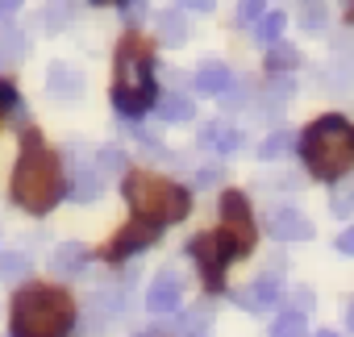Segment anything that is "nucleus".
Instances as JSON below:
<instances>
[{
  "label": "nucleus",
  "mask_w": 354,
  "mask_h": 337,
  "mask_svg": "<svg viewBox=\"0 0 354 337\" xmlns=\"http://www.w3.org/2000/svg\"><path fill=\"white\" fill-rule=\"evenodd\" d=\"M337 250H342V254H350V258H354V225H350V229H346V233H342V238H337Z\"/></svg>",
  "instance_id": "nucleus-32"
},
{
  "label": "nucleus",
  "mask_w": 354,
  "mask_h": 337,
  "mask_svg": "<svg viewBox=\"0 0 354 337\" xmlns=\"http://www.w3.org/2000/svg\"><path fill=\"white\" fill-rule=\"evenodd\" d=\"M283 21H288L283 13H267V17H259V30H254V38H259L263 46H267V42H275V38L283 34Z\"/></svg>",
  "instance_id": "nucleus-23"
},
{
  "label": "nucleus",
  "mask_w": 354,
  "mask_h": 337,
  "mask_svg": "<svg viewBox=\"0 0 354 337\" xmlns=\"http://www.w3.org/2000/svg\"><path fill=\"white\" fill-rule=\"evenodd\" d=\"M158 38H162L167 46H184V42H188V21H184L180 9L158 13Z\"/></svg>",
  "instance_id": "nucleus-17"
},
{
  "label": "nucleus",
  "mask_w": 354,
  "mask_h": 337,
  "mask_svg": "<svg viewBox=\"0 0 354 337\" xmlns=\"http://www.w3.org/2000/svg\"><path fill=\"white\" fill-rule=\"evenodd\" d=\"M350 329H354V308H350Z\"/></svg>",
  "instance_id": "nucleus-37"
},
{
  "label": "nucleus",
  "mask_w": 354,
  "mask_h": 337,
  "mask_svg": "<svg viewBox=\"0 0 354 337\" xmlns=\"http://www.w3.org/2000/svg\"><path fill=\"white\" fill-rule=\"evenodd\" d=\"M71 21V5H67V0H55V5L46 9V30H63Z\"/></svg>",
  "instance_id": "nucleus-26"
},
{
  "label": "nucleus",
  "mask_w": 354,
  "mask_h": 337,
  "mask_svg": "<svg viewBox=\"0 0 354 337\" xmlns=\"http://www.w3.org/2000/svg\"><path fill=\"white\" fill-rule=\"evenodd\" d=\"M279 291H283V279H279V275H259L238 300H242L250 312H263V308H271V304L279 300Z\"/></svg>",
  "instance_id": "nucleus-12"
},
{
  "label": "nucleus",
  "mask_w": 354,
  "mask_h": 337,
  "mask_svg": "<svg viewBox=\"0 0 354 337\" xmlns=\"http://www.w3.org/2000/svg\"><path fill=\"white\" fill-rule=\"evenodd\" d=\"M30 275V254H17V250H9V254H0V283H21Z\"/></svg>",
  "instance_id": "nucleus-20"
},
{
  "label": "nucleus",
  "mask_w": 354,
  "mask_h": 337,
  "mask_svg": "<svg viewBox=\"0 0 354 337\" xmlns=\"http://www.w3.org/2000/svg\"><path fill=\"white\" fill-rule=\"evenodd\" d=\"M192 258L201 262L205 283L217 291L221 287V275H225V262L234 258V250H230V242L221 233H201V238H192Z\"/></svg>",
  "instance_id": "nucleus-7"
},
{
  "label": "nucleus",
  "mask_w": 354,
  "mask_h": 337,
  "mask_svg": "<svg viewBox=\"0 0 354 337\" xmlns=\"http://www.w3.org/2000/svg\"><path fill=\"white\" fill-rule=\"evenodd\" d=\"M292 142H296V137H292L288 129H279V133H271V137L259 146V158H263V162H267V158H283V154L292 150Z\"/></svg>",
  "instance_id": "nucleus-22"
},
{
  "label": "nucleus",
  "mask_w": 354,
  "mask_h": 337,
  "mask_svg": "<svg viewBox=\"0 0 354 337\" xmlns=\"http://www.w3.org/2000/svg\"><path fill=\"white\" fill-rule=\"evenodd\" d=\"M154 100V75H150V59L138 46H121L117 55V84H113V108L121 117H138L146 113Z\"/></svg>",
  "instance_id": "nucleus-5"
},
{
  "label": "nucleus",
  "mask_w": 354,
  "mask_h": 337,
  "mask_svg": "<svg viewBox=\"0 0 354 337\" xmlns=\"http://www.w3.org/2000/svg\"><path fill=\"white\" fill-rule=\"evenodd\" d=\"M46 92L59 96V100H75V96L84 92V75H80L75 67H67V63H50V71H46Z\"/></svg>",
  "instance_id": "nucleus-10"
},
{
  "label": "nucleus",
  "mask_w": 354,
  "mask_h": 337,
  "mask_svg": "<svg viewBox=\"0 0 354 337\" xmlns=\"http://www.w3.org/2000/svg\"><path fill=\"white\" fill-rule=\"evenodd\" d=\"M21 100H17V92H13V84H5L0 79V113H9V108H17Z\"/></svg>",
  "instance_id": "nucleus-29"
},
{
  "label": "nucleus",
  "mask_w": 354,
  "mask_h": 337,
  "mask_svg": "<svg viewBox=\"0 0 354 337\" xmlns=\"http://www.w3.org/2000/svg\"><path fill=\"white\" fill-rule=\"evenodd\" d=\"M75 308L55 287H26L13 300V337H67Z\"/></svg>",
  "instance_id": "nucleus-3"
},
{
  "label": "nucleus",
  "mask_w": 354,
  "mask_h": 337,
  "mask_svg": "<svg viewBox=\"0 0 354 337\" xmlns=\"http://www.w3.org/2000/svg\"><path fill=\"white\" fill-rule=\"evenodd\" d=\"M96 171H100V175H117V171H125V150H117V146L100 150V158H96Z\"/></svg>",
  "instance_id": "nucleus-25"
},
{
  "label": "nucleus",
  "mask_w": 354,
  "mask_h": 337,
  "mask_svg": "<svg viewBox=\"0 0 354 337\" xmlns=\"http://www.w3.org/2000/svg\"><path fill=\"white\" fill-rule=\"evenodd\" d=\"M238 129L234 125H225V121H213V125H205L201 129V146H209V150H217V154H234L238 150Z\"/></svg>",
  "instance_id": "nucleus-13"
},
{
  "label": "nucleus",
  "mask_w": 354,
  "mask_h": 337,
  "mask_svg": "<svg viewBox=\"0 0 354 337\" xmlns=\"http://www.w3.org/2000/svg\"><path fill=\"white\" fill-rule=\"evenodd\" d=\"M180 5H188V9H201V13H209L217 0H180Z\"/></svg>",
  "instance_id": "nucleus-34"
},
{
  "label": "nucleus",
  "mask_w": 354,
  "mask_h": 337,
  "mask_svg": "<svg viewBox=\"0 0 354 337\" xmlns=\"http://www.w3.org/2000/svg\"><path fill=\"white\" fill-rule=\"evenodd\" d=\"M180 296H184L180 275H175V271H162V275L150 283V291H146V308H150V312H175V308H180Z\"/></svg>",
  "instance_id": "nucleus-9"
},
{
  "label": "nucleus",
  "mask_w": 354,
  "mask_h": 337,
  "mask_svg": "<svg viewBox=\"0 0 354 337\" xmlns=\"http://www.w3.org/2000/svg\"><path fill=\"white\" fill-rule=\"evenodd\" d=\"M26 50H30V42L21 30H13V26L0 30V63H17V59H26Z\"/></svg>",
  "instance_id": "nucleus-19"
},
{
  "label": "nucleus",
  "mask_w": 354,
  "mask_h": 337,
  "mask_svg": "<svg viewBox=\"0 0 354 337\" xmlns=\"http://www.w3.org/2000/svg\"><path fill=\"white\" fill-rule=\"evenodd\" d=\"M221 225H225L221 238L230 242L234 258H242V254L254 250L259 229H254V217H250V200H246L242 192H225V196H221Z\"/></svg>",
  "instance_id": "nucleus-6"
},
{
  "label": "nucleus",
  "mask_w": 354,
  "mask_h": 337,
  "mask_svg": "<svg viewBox=\"0 0 354 337\" xmlns=\"http://www.w3.org/2000/svg\"><path fill=\"white\" fill-rule=\"evenodd\" d=\"M271 337H304V312H283L271 329Z\"/></svg>",
  "instance_id": "nucleus-24"
},
{
  "label": "nucleus",
  "mask_w": 354,
  "mask_h": 337,
  "mask_svg": "<svg viewBox=\"0 0 354 337\" xmlns=\"http://www.w3.org/2000/svg\"><path fill=\"white\" fill-rule=\"evenodd\" d=\"M158 117H162V121H171V125L192 121V100H188V96H180V92H167V96L158 100Z\"/></svg>",
  "instance_id": "nucleus-18"
},
{
  "label": "nucleus",
  "mask_w": 354,
  "mask_h": 337,
  "mask_svg": "<svg viewBox=\"0 0 354 337\" xmlns=\"http://www.w3.org/2000/svg\"><path fill=\"white\" fill-rule=\"evenodd\" d=\"M84 242H63L55 254H50V271L55 275H75V271H84Z\"/></svg>",
  "instance_id": "nucleus-16"
},
{
  "label": "nucleus",
  "mask_w": 354,
  "mask_h": 337,
  "mask_svg": "<svg viewBox=\"0 0 354 337\" xmlns=\"http://www.w3.org/2000/svg\"><path fill=\"white\" fill-rule=\"evenodd\" d=\"M21 9V0H0V17H13Z\"/></svg>",
  "instance_id": "nucleus-33"
},
{
  "label": "nucleus",
  "mask_w": 354,
  "mask_h": 337,
  "mask_svg": "<svg viewBox=\"0 0 354 337\" xmlns=\"http://www.w3.org/2000/svg\"><path fill=\"white\" fill-rule=\"evenodd\" d=\"M321 26H325V13L321 9H308L304 13V30H321Z\"/></svg>",
  "instance_id": "nucleus-31"
},
{
  "label": "nucleus",
  "mask_w": 354,
  "mask_h": 337,
  "mask_svg": "<svg viewBox=\"0 0 354 337\" xmlns=\"http://www.w3.org/2000/svg\"><path fill=\"white\" fill-rule=\"evenodd\" d=\"M263 13H267V0H238V21H242V26L259 21Z\"/></svg>",
  "instance_id": "nucleus-27"
},
{
  "label": "nucleus",
  "mask_w": 354,
  "mask_h": 337,
  "mask_svg": "<svg viewBox=\"0 0 354 337\" xmlns=\"http://www.w3.org/2000/svg\"><path fill=\"white\" fill-rule=\"evenodd\" d=\"M230 88H234V71L225 63H217V59L201 63V71H196V92L201 96H225Z\"/></svg>",
  "instance_id": "nucleus-11"
},
{
  "label": "nucleus",
  "mask_w": 354,
  "mask_h": 337,
  "mask_svg": "<svg viewBox=\"0 0 354 337\" xmlns=\"http://www.w3.org/2000/svg\"><path fill=\"white\" fill-rule=\"evenodd\" d=\"M346 213H354V188L333 192V217H346Z\"/></svg>",
  "instance_id": "nucleus-28"
},
{
  "label": "nucleus",
  "mask_w": 354,
  "mask_h": 337,
  "mask_svg": "<svg viewBox=\"0 0 354 337\" xmlns=\"http://www.w3.org/2000/svg\"><path fill=\"white\" fill-rule=\"evenodd\" d=\"M304 166L317 180H342L354 166V125L346 117H321L300 133Z\"/></svg>",
  "instance_id": "nucleus-2"
},
{
  "label": "nucleus",
  "mask_w": 354,
  "mask_h": 337,
  "mask_svg": "<svg viewBox=\"0 0 354 337\" xmlns=\"http://www.w3.org/2000/svg\"><path fill=\"white\" fill-rule=\"evenodd\" d=\"M217 180H221V171H217V166H205V171H196V184H201V188H213Z\"/></svg>",
  "instance_id": "nucleus-30"
},
{
  "label": "nucleus",
  "mask_w": 354,
  "mask_h": 337,
  "mask_svg": "<svg viewBox=\"0 0 354 337\" xmlns=\"http://www.w3.org/2000/svg\"><path fill=\"white\" fill-rule=\"evenodd\" d=\"M100 192H104L100 171H96L92 162H80V166H75V180H71V196H75V200H96Z\"/></svg>",
  "instance_id": "nucleus-15"
},
{
  "label": "nucleus",
  "mask_w": 354,
  "mask_h": 337,
  "mask_svg": "<svg viewBox=\"0 0 354 337\" xmlns=\"http://www.w3.org/2000/svg\"><path fill=\"white\" fill-rule=\"evenodd\" d=\"M154 233H158V225H150V221H133V225H125L117 238H113V246H109V258H129V254H138V250H146L150 242H154Z\"/></svg>",
  "instance_id": "nucleus-8"
},
{
  "label": "nucleus",
  "mask_w": 354,
  "mask_h": 337,
  "mask_svg": "<svg viewBox=\"0 0 354 337\" xmlns=\"http://www.w3.org/2000/svg\"><path fill=\"white\" fill-rule=\"evenodd\" d=\"M317 337H337V333H333V329H321V333H317Z\"/></svg>",
  "instance_id": "nucleus-36"
},
{
  "label": "nucleus",
  "mask_w": 354,
  "mask_h": 337,
  "mask_svg": "<svg viewBox=\"0 0 354 337\" xmlns=\"http://www.w3.org/2000/svg\"><path fill=\"white\" fill-rule=\"evenodd\" d=\"M125 200L150 225H175V221H184L188 209H192L188 192L180 184L162 180V175H129L125 180Z\"/></svg>",
  "instance_id": "nucleus-4"
},
{
  "label": "nucleus",
  "mask_w": 354,
  "mask_h": 337,
  "mask_svg": "<svg viewBox=\"0 0 354 337\" xmlns=\"http://www.w3.org/2000/svg\"><path fill=\"white\" fill-rule=\"evenodd\" d=\"M296 63H300V55H296L288 42H279V38H275V42H267V71H271V75H279V71H292Z\"/></svg>",
  "instance_id": "nucleus-21"
},
{
  "label": "nucleus",
  "mask_w": 354,
  "mask_h": 337,
  "mask_svg": "<svg viewBox=\"0 0 354 337\" xmlns=\"http://www.w3.org/2000/svg\"><path fill=\"white\" fill-rule=\"evenodd\" d=\"M271 233H275V238H283V242H304V238H313V225H308L300 213L283 209V213H275V221H271Z\"/></svg>",
  "instance_id": "nucleus-14"
},
{
  "label": "nucleus",
  "mask_w": 354,
  "mask_h": 337,
  "mask_svg": "<svg viewBox=\"0 0 354 337\" xmlns=\"http://www.w3.org/2000/svg\"><path fill=\"white\" fill-rule=\"evenodd\" d=\"M180 337H209V333H205V329H201V320H188V329H184V333H180Z\"/></svg>",
  "instance_id": "nucleus-35"
},
{
  "label": "nucleus",
  "mask_w": 354,
  "mask_h": 337,
  "mask_svg": "<svg viewBox=\"0 0 354 337\" xmlns=\"http://www.w3.org/2000/svg\"><path fill=\"white\" fill-rule=\"evenodd\" d=\"M63 196V171H59V158L30 137L17 166H13V200L26 213H50V204Z\"/></svg>",
  "instance_id": "nucleus-1"
}]
</instances>
